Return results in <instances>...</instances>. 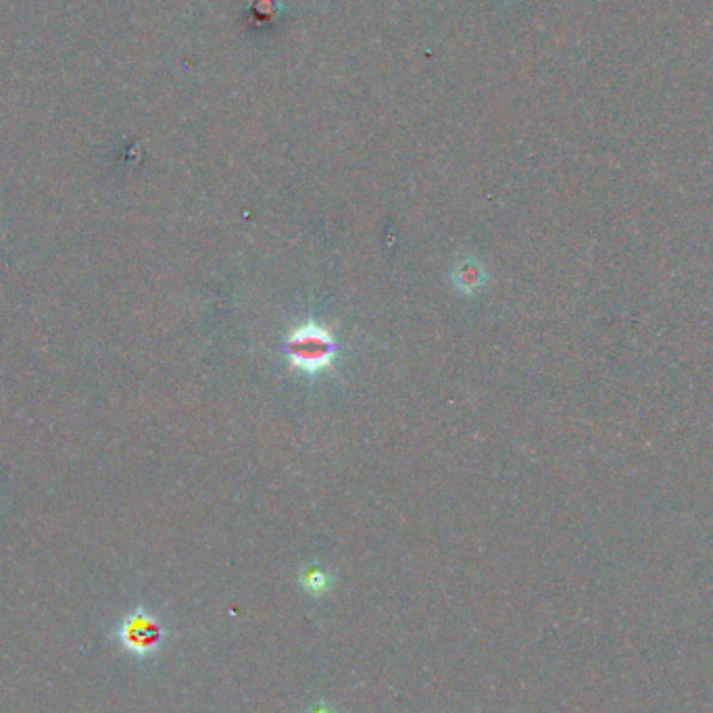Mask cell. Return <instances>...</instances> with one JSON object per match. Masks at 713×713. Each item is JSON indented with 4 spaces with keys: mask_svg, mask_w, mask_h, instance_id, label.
Returning a JSON list of instances; mask_svg holds the SVG:
<instances>
[{
    "mask_svg": "<svg viewBox=\"0 0 713 713\" xmlns=\"http://www.w3.org/2000/svg\"><path fill=\"white\" fill-rule=\"evenodd\" d=\"M282 349L292 367L313 376L330 370L340 347L328 328L307 319L286 334Z\"/></svg>",
    "mask_w": 713,
    "mask_h": 713,
    "instance_id": "obj_1",
    "label": "cell"
},
{
    "mask_svg": "<svg viewBox=\"0 0 713 713\" xmlns=\"http://www.w3.org/2000/svg\"><path fill=\"white\" fill-rule=\"evenodd\" d=\"M167 630L163 622L144 609L142 605L136 607L132 613L119 622L117 626V641L130 655L138 659L153 657L165 645Z\"/></svg>",
    "mask_w": 713,
    "mask_h": 713,
    "instance_id": "obj_2",
    "label": "cell"
},
{
    "mask_svg": "<svg viewBox=\"0 0 713 713\" xmlns=\"http://www.w3.org/2000/svg\"><path fill=\"white\" fill-rule=\"evenodd\" d=\"M299 586L303 588L305 595L313 599H324L334 590L336 576L328 568H322V565L309 563L303 565L299 572Z\"/></svg>",
    "mask_w": 713,
    "mask_h": 713,
    "instance_id": "obj_3",
    "label": "cell"
},
{
    "mask_svg": "<svg viewBox=\"0 0 713 713\" xmlns=\"http://www.w3.org/2000/svg\"><path fill=\"white\" fill-rule=\"evenodd\" d=\"M453 282L461 292L472 294L486 284V269L476 259H463L453 274Z\"/></svg>",
    "mask_w": 713,
    "mask_h": 713,
    "instance_id": "obj_4",
    "label": "cell"
},
{
    "mask_svg": "<svg viewBox=\"0 0 713 713\" xmlns=\"http://www.w3.org/2000/svg\"><path fill=\"white\" fill-rule=\"evenodd\" d=\"M307 713H338L330 703H326V701H317V703H313L309 709H307Z\"/></svg>",
    "mask_w": 713,
    "mask_h": 713,
    "instance_id": "obj_5",
    "label": "cell"
}]
</instances>
